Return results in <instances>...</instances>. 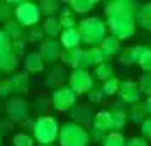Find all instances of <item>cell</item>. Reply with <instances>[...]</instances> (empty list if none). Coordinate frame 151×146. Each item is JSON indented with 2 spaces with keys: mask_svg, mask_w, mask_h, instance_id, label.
<instances>
[]
</instances>
